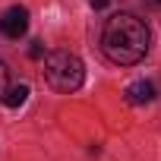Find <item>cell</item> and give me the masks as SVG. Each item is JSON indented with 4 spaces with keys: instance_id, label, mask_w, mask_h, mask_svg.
I'll return each mask as SVG.
<instances>
[{
    "instance_id": "6da1fadb",
    "label": "cell",
    "mask_w": 161,
    "mask_h": 161,
    "mask_svg": "<svg viewBox=\"0 0 161 161\" xmlns=\"http://www.w3.org/2000/svg\"><path fill=\"white\" fill-rule=\"evenodd\" d=\"M148 41H152L148 25L136 13H114L101 32L104 57L111 63H120V66H136L148 54Z\"/></svg>"
},
{
    "instance_id": "7a4b0ae2",
    "label": "cell",
    "mask_w": 161,
    "mask_h": 161,
    "mask_svg": "<svg viewBox=\"0 0 161 161\" xmlns=\"http://www.w3.org/2000/svg\"><path fill=\"white\" fill-rule=\"evenodd\" d=\"M44 79H47V86L54 92L69 95V92H76L86 82V66L69 51H51L44 57Z\"/></svg>"
},
{
    "instance_id": "3957f363",
    "label": "cell",
    "mask_w": 161,
    "mask_h": 161,
    "mask_svg": "<svg viewBox=\"0 0 161 161\" xmlns=\"http://www.w3.org/2000/svg\"><path fill=\"white\" fill-rule=\"evenodd\" d=\"M0 32L7 38H13V41H19L29 32V10L25 7H10L3 16H0Z\"/></svg>"
},
{
    "instance_id": "277c9868",
    "label": "cell",
    "mask_w": 161,
    "mask_h": 161,
    "mask_svg": "<svg viewBox=\"0 0 161 161\" xmlns=\"http://www.w3.org/2000/svg\"><path fill=\"white\" fill-rule=\"evenodd\" d=\"M155 98V86L148 79H136L133 86H126V101L130 104H148Z\"/></svg>"
},
{
    "instance_id": "5b68a950",
    "label": "cell",
    "mask_w": 161,
    "mask_h": 161,
    "mask_svg": "<svg viewBox=\"0 0 161 161\" xmlns=\"http://www.w3.org/2000/svg\"><path fill=\"white\" fill-rule=\"evenodd\" d=\"M25 101H29V86H25V82L10 86V89H7V95H3V104H7V108H22Z\"/></svg>"
},
{
    "instance_id": "8992f818",
    "label": "cell",
    "mask_w": 161,
    "mask_h": 161,
    "mask_svg": "<svg viewBox=\"0 0 161 161\" xmlns=\"http://www.w3.org/2000/svg\"><path fill=\"white\" fill-rule=\"evenodd\" d=\"M7 89H10V66H7L3 60H0V101H3Z\"/></svg>"
},
{
    "instance_id": "52a82bcc",
    "label": "cell",
    "mask_w": 161,
    "mask_h": 161,
    "mask_svg": "<svg viewBox=\"0 0 161 161\" xmlns=\"http://www.w3.org/2000/svg\"><path fill=\"white\" fill-rule=\"evenodd\" d=\"M29 54H32V57H35V60H41V57H44V47H41V41H35V44H32V51H29Z\"/></svg>"
},
{
    "instance_id": "ba28073f",
    "label": "cell",
    "mask_w": 161,
    "mask_h": 161,
    "mask_svg": "<svg viewBox=\"0 0 161 161\" xmlns=\"http://www.w3.org/2000/svg\"><path fill=\"white\" fill-rule=\"evenodd\" d=\"M89 3H92V7H95V10H104V7H108V3H111V0H89Z\"/></svg>"
},
{
    "instance_id": "9c48e42d",
    "label": "cell",
    "mask_w": 161,
    "mask_h": 161,
    "mask_svg": "<svg viewBox=\"0 0 161 161\" xmlns=\"http://www.w3.org/2000/svg\"><path fill=\"white\" fill-rule=\"evenodd\" d=\"M145 7H152V10H161V0H145Z\"/></svg>"
}]
</instances>
